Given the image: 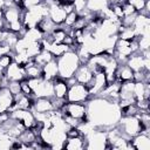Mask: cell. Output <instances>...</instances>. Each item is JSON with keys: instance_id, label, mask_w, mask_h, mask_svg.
<instances>
[{"instance_id": "1", "label": "cell", "mask_w": 150, "mask_h": 150, "mask_svg": "<svg viewBox=\"0 0 150 150\" xmlns=\"http://www.w3.org/2000/svg\"><path fill=\"white\" fill-rule=\"evenodd\" d=\"M121 117L122 109L117 102L100 96H93L87 101V121L97 128L109 130L117 125Z\"/></svg>"}, {"instance_id": "2", "label": "cell", "mask_w": 150, "mask_h": 150, "mask_svg": "<svg viewBox=\"0 0 150 150\" xmlns=\"http://www.w3.org/2000/svg\"><path fill=\"white\" fill-rule=\"evenodd\" d=\"M55 60H56V64H57L59 77L64 79V80L74 76L76 69L81 64L77 53L71 49H69L68 52H66L64 54H62L61 56H59Z\"/></svg>"}, {"instance_id": "3", "label": "cell", "mask_w": 150, "mask_h": 150, "mask_svg": "<svg viewBox=\"0 0 150 150\" xmlns=\"http://www.w3.org/2000/svg\"><path fill=\"white\" fill-rule=\"evenodd\" d=\"M117 128L121 134L128 139H130L143 130L138 116H122L117 123Z\"/></svg>"}, {"instance_id": "4", "label": "cell", "mask_w": 150, "mask_h": 150, "mask_svg": "<svg viewBox=\"0 0 150 150\" xmlns=\"http://www.w3.org/2000/svg\"><path fill=\"white\" fill-rule=\"evenodd\" d=\"M32 90V96L35 97H53V81L46 80L42 76L36 79H27Z\"/></svg>"}, {"instance_id": "5", "label": "cell", "mask_w": 150, "mask_h": 150, "mask_svg": "<svg viewBox=\"0 0 150 150\" xmlns=\"http://www.w3.org/2000/svg\"><path fill=\"white\" fill-rule=\"evenodd\" d=\"M87 148L86 149H105L107 145V130L94 127L86 135Z\"/></svg>"}, {"instance_id": "6", "label": "cell", "mask_w": 150, "mask_h": 150, "mask_svg": "<svg viewBox=\"0 0 150 150\" xmlns=\"http://www.w3.org/2000/svg\"><path fill=\"white\" fill-rule=\"evenodd\" d=\"M60 111L62 115L71 116L82 122H87V102H66Z\"/></svg>"}, {"instance_id": "7", "label": "cell", "mask_w": 150, "mask_h": 150, "mask_svg": "<svg viewBox=\"0 0 150 150\" xmlns=\"http://www.w3.org/2000/svg\"><path fill=\"white\" fill-rule=\"evenodd\" d=\"M90 98V94L88 87L81 83H74L68 88V93L66 96L67 102H87Z\"/></svg>"}, {"instance_id": "8", "label": "cell", "mask_w": 150, "mask_h": 150, "mask_svg": "<svg viewBox=\"0 0 150 150\" xmlns=\"http://www.w3.org/2000/svg\"><path fill=\"white\" fill-rule=\"evenodd\" d=\"M11 117L18 120L26 129H32L36 124V118L30 109H13L9 111Z\"/></svg>"}, {"instance_id": "9", "label": "cell", "mask_w": 150, "mask_h": 150, "mask_svg": "<svg viewBox=\"0 0 150 150\" xmlns=\"http://www.w3.org/2000/svg\"><path fill=\"white\" fill-rule=\"evenodd\" d=\"M107 84H108V81H107L104 71L100 70V71L94 73V76H93L90 83L87 86L88 90H89V94H90V97L98 96L102 93V90L107 87Z\"/></svg>"}, {"instance_id": "10", "label": "cell", "mask_w": 150, "mask_h": 150, "mask_svg": "<svg viewBox=\"0 0 150 150\" xmlns=\"http://www.w3.org/2000/svg\"><path fill=\"white\" fill-rule=\"evenodd\" d=\"M4 76H5L8 81H16V82H20V81H22L23 79H26L25 68L13 61V62L7 67V69L4 71Z\"/></svg>"}, {"instance_id": "11", "label": "cell", "mask_w": 150, "mask_h": 150, "mask_svg": "<svg viewBox=\"0 0 150 150\" xmlns=\"http://www.w3.org/2000/svg\"><path fill=\"white\" fill-rule=\"evenodd\" d=\"M129 141L131 149L134 150H150V132L141 131Z\"/></svg>"}, {"instance_id": "12", "label": "cell", "mask_w": 150, "mask_h": 150, "mask_svg": "<svg viewBox=\"0 0 150 150\" xmlns=\"http://www.w3.org/2000/svg\"><path fill=\"white\" fill-rule=\"evenodd\" d=\"M55 110L52 98L48 97H35L33 101L32 111L35 114H47Z\"/></svg>"}, {"instance_id": "13", "label": "cell", "mask_w": 150, "mask_h": 150, "mask_svg": "<svg viewBox=\"0 0 150 150\" xmlns=\"http://www.w3.org/2000/svg\"><path fill=\"white\" fill-rule=\"evenodd\" d=\"M93 76H94V71L87 63H81L74 74V79L76 80V82L86 86L90 83Z\"/></svg>"}, {"instance_id": "14", "label": "cell", "mask_w": 150, "mask_h": 150, "mask_svg": "<svg viewBox=\"0 0 150 150\" xmlns=\"http://www.w3.org/2000/svg\"><path fill=\"white\" fill-rule=\"evenodd\" d=\"M14 105V96L7 87L0 89V114L9 112Z\"/></svg>"}, {"instance_id": "15", "label": "cell", "mask_w": 150, "mask_h": 150, "mask_svg": "<svg viewBox=\"0 0 150 150\" xmlns=\"http://www.w3.org/2000/svg\"><path fill=\"white\" fill-rule=\"evenodd\" d=\"M68 88L69 86L67 81L57 76L55 80H53V97L59 98V100H66Z\"/></svg>"}, {"instance_id": "16", "label": "cell", "mask_w": 150, "mask_h": 150, "mask_svg": "<svg viewBox=\"0 0 150 150\" xmlns=\"http://www.w3.org/2000/svg\"><path fill=\"white\" fill-rule=\"evenodd\" d=\"M86 148H87V141L84 135L67 137L63 144V149H67V150H83Z\"/></svg>"}, {"instance_id": "17", "label": "cell", "mask_w": 150, "mask_h": 150, "mask_svg": "<svg viewBox=\"0 0 150 150\" xmlns=\"http://www.w3.org/2000/svg\"><path fill=\"white\" fill-rule=\"evenodd\" d=\"M116 80L120 82H125V81H134V70L127 64V63H118L116 68Z\"/></svg>"}, {"instance_id": "18", "label": "cell", "mask_w": 150, "mask_h": 150, "mask_svg": "<svg viewBox=\"0 0 150 150\" xmlns=\"http://www.w3.org/2000/svg\"><path fill=\"white\" fill-rule=\"evenodd\" d=\"M59 76V71H57V64H56V60L53 59L52 61H49L48 63H46L42 67V77L49 81L55 80Z\"/></svg>"}, {"instance_id": "19", "label": "cell", "mask_w": 150, "mask_h": 150, "mask_svg": "<svg viewBox=\"0 0 150 150\" xmlns=\"http://www.w3.org/2000/svg\"><path fill=\"white\" fill-rule=\"evenodd\" d=\"M56 27H57V25H56L55 22H53L52 19H50L48 15L45 16V18L38 23V26H36V28H38L43 35H49V34H52Z\"/></svg>"}, {"instance_id": "20", "label": "cell", "mask_w": 150, "mask_h": 150, "mask_svg": "<svg viewBox=\"0 0 150 150\" xmlns=\"http://www.w3.org/2000/svg\"><path fill=\"white\" fill-rule=\"evenodd\" d=\"M25 74L26 79H36L42 76V68L34 63V61H29L25 67Z\"/></svg>"}, {"instance_id": "21", "label": "cell", "mask_w": 150, "mask_h": 150, "mask_svg": "<svg viewBox=\"0 0 150 150\" xmlns=\"http://www.w3.org/2000/svg\"><path fill=\"white\" fill-rule=\"evenodd\" d=\"M53 59H54V56L52 55V53H50L49 50L42 49L38 55H35V56L33 57V61H34L35 64H38V66H40V67L42 68L46 63H48V62L52 61Z\"/></svg>"}, {"instance_id": "22", "label": "cell", "mask_w": 150, "mask_h": 150, "mask_svg": "<svg viewBox=\"0 0 150 150\" xmlns=\"http://www.w3.org/2000/svg\"><path fill=\"white\" fill-rule=\"evenodd\" d=\"M36 138H38V136L35 135V132H34L32 129H25V130L20 134V136L18 137V139H19L21 143L26 144V145L28 146V149H30V144H32Z\"/></svg>"}, {"instance_id": "23", "label": "cell", "mask_w": 150, "mask_h": 150, "mask_svg": "<svg viewBox=\"0 0 150 150\" xmlns=\"http://www.w3.org/2000/svg\"><path fill=\"white\" fill-rule=\"evenodd\" d=\"M13 62V54L4 55L0 57V73L4 74V71L7 69V67Z\"/></svg>"}, {"instance_id": "24", "label": "cell", "mask_w": 150, "mask_h": 150, "mask_svg": "<svg viewBox=\"0 0 150 150\" xmlns=\"http://www.w3.org/2000/svg\"><path fill=\"white\" fill-rule=\"evenodd\" d=\"M9 91L13 94V96L18 95L19 93H21V86H20V82H16V81H8L7 86H6Z\"/></svg>"}, {"instance_id": "25", "label": "cell", "mask_w": 150, "mask_h": 150, "mask_svg": "<svg viewBox=\"0 0 150 150\" xmlns=\"http://www.w3.org/2000/svg\"><path fill=\"white\" fill-rule=\"evenodd\" d=\"M127 1L136 9L137 13H139V12L145 7V4H146L148 0H127Z\"/></svg>"}, {"instance_id": "26", "label": "cell", "mask_w": 150, "mask_h": 150, "mask_svg": "<svg viewBox=\"0 0 150 150\" xmlns=\"http://www.w3.org/2000/svg\"><path fill=\"white\" fill-rule=\"evenodd\" d=\"M7 83H8V80L4 76V74H2V73H0V89H1L2 87H6V86H7Z\"/></svg>"}, {"instance_id": "27", "label": "cell", "mask_w": 150, "mask_h": 150, "mask_svg": "<svg viewBox=\"0 0 150 150\" xmlns=\"http://www.w3.org/2000/svg\"><path fill=\"white\" fill-rule=\"evenodd\" d=\"M2 9H4V2L2 0H0V30L2 29Z\"/></svg>"}, {"instance_id": "28", "label": "cell", "mask_w": 150, "mask_h": 150, "mask_svg": "<svg viewBox=\"0 0 150 150\" xmlns=\"http://www.w3.org/2000/svg\"><path fill=\"white\" fill-rule=\"evenodd\" d=\"M61 4H73L74 0H59Z\"/></svg>"}]
</instances>
